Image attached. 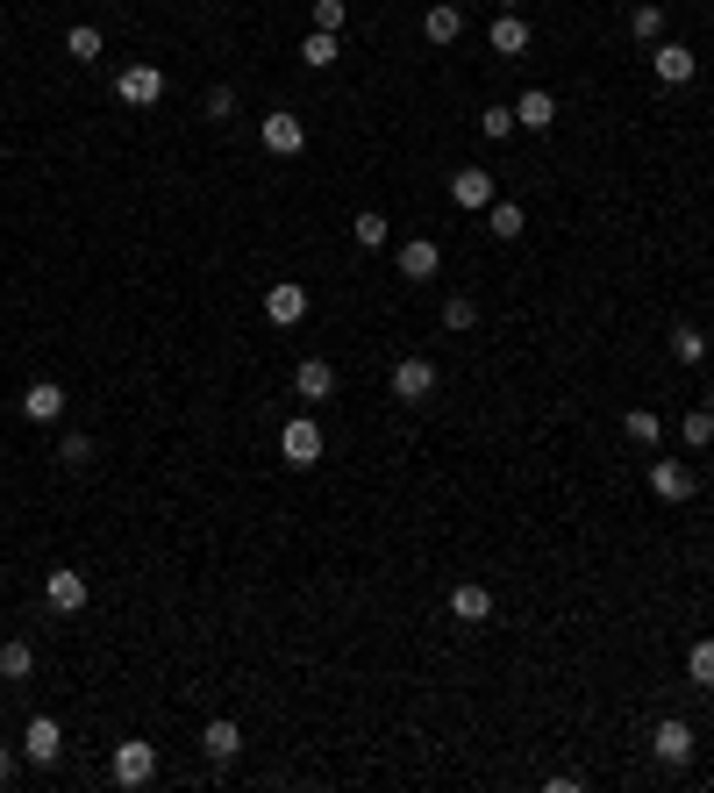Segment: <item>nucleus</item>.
<instances>
[{
    "instance_id": "1",
    "label": "nucleus",
    "mask_w": 714,
    "mask_h": 793,
    "mask_svg": "<svg viewBox=\"0 0 714 793\" xmlns=\"http://www.w3.org/2000/svg\"><path fill=\"white\" fill-rule=\"evenodd\" d=\"M115 100H122V108H158V100H165V72L150 58L122 65V72H115Z\"/></svg>"
},
{
    "instance_id": "2",
    "label": "nucleus",
    "mask_w": 714,
    "mask_h": 793,
    "mask_svg": "<svg viewBox=\"0 0 714 793\" xmlns=\"http://www.w3.org/2000/svg\"><path fill=\"white\" fill-rule=\"evenodd\" d=\"M108 772H115V786H150L158 780V744H143V736H129V744H115V757H108Z\"/></svg>"
},
{
    "instance_id": "3",
    "label": "nucleus",
    "mask_w": 714,
    "mask_h": 793,
    "mask_svg": "<svg viewBox=\"0 0 714 793\" xmlns=\"http://www.w3.org/2000/svg\"><path fill=\"white\" fill-rule=\"evenodd\" d=\"M43 601H50V615H87V601H93L87 572H72V565L43 572Z\"/></svg>"
},
{
    "instance_id": "4",
    "label": "nucleus",
    "mask_w": 714,
    "mask_h": 793,
    "mask_svg": "<svg viewBox=\"0 0 714 793\" xmlns=\"http://www.w3.org/2000/svg\"><path fill=\"white\" fill-rule=\"evenodd\" d=\"M279 458L294 465V472L321 465V422H315V415H294V422L279 429Z\"/></svg>"
},
{
    "instance_id": "5",
    "label": "nucleus",
    "mask_w": 714,
    "mask_h": 793,
    "mask_svg": "<svg viewBox=\"0 0 714 793\" xmlns=\"http://www.w3.org/2000/svg\"><path fill=\"white\" fill-rule=\"evenodd\" d=\"M651 494L678 508V500H693V494H701V472H693L686 458H651Z\"/></svg>"
},
{
    "instance_id": "6",
    "label": "nucleus",
    "mask_w": 714,
    "mask_h": 793,
    "mask_svg": "<svg viewBox=\"0 0 714 793\" xmlns=\"http://www.w3.org/2000/svg\"><path fill=\"white\" fill-rule=\"evenodd\" d=\"M265 323L271 329H300V323H308V286H294V279L265 286Z\"/></svg>"
},
{
    "instance_id": "7",
    "label": "nucleus",
    "mask_w": 714,
    "mask_h": 793,
    "mask_svg": "<svg viewBox=\"0 0 714 793\" xmlns=\"http://www.w3.org/2000/svg\"><path fill=\"white\" fill-rule=\"evenodd\" d=\"M258 137H265L271 158H300V150H308V122H300V115H286V108H271Z\"/></svg>"
},
{
    "instance_id": "8",
    "label": "nucleus",
    "mask_w": 714,
    "mask_h": 793,
    "mask_svg": "<svg viewBox=\"0 0 714 793\" xmlns=\"http://www.w3.org/2000/svg\"><path fill=\"white\" fill-rule=\"evenodd\" d=\"M22 757H29V765H58V757H65V730H58V715H29V730H22Z\"/></svg>"
},
{
    "instance_id": "9",
    "label": "nucleus",
    "mask_w": 714,
    "mask_h": 793,
    "mask_svg": "<svg viewBox=\"0 0 714 793\" xmlns=\"http://www.w3.org/2000/svg\"><path fill=\"white\" fill-rule=\"evenodd\" d=\"M651 757H657V765H693V722L665 715V722L651 730Z\"/></svg>"
},
{
    "instance_id": "10",
    "label": "nucleus",
    "mask_w": 714,
    "mask_h": 793,
    "mask_svg": "<svg viewBox=\"0 0 714 793\" xmlns=\"http://www.w3.org/2000/svg\"><path fill=\"white\" fill-rule=\"evenodd\" d=\"M386 386H394V400H407V408H415V400L436 394V365H429V358H400L394 373H386Z\"/></svg>"
},
{
    "instance_id": "11",
    "label": "nucleus",
    "mask_w": 714,
    "mask_h": 793,
    "mask_svg": "<svg viewBox=\"0 0 714 793\" xmlns=\"http://www.w3.org/2000/svg\"><path fill=\"white\" fill-rule=\"evenodd\" d=\"M394 265H400V279H415V286H422V279L444 272V250H436L429 236H407V244L394 250Z\"/></svg>"
},
{
    "instance_id": "12",
    "label": "nucleus",
    "mask_w": 714,
    "mask_h": 793,
    "mask_svg": "<svg viewBox=\"0 0 714 793\" xmlns=\"http://www.w3.org/2000/svg\"><path fill=\"white\" fill-rule=\"evenodd\" d=\"M651 72L665 79V87H686V79L701 72V58H693L686 43H672V37H665V43H651Z\"/></svg>"
},
{
    "instance_id": "13",
    "label": "nucleus",
    "mask_w": 714,
    "mask_h": 793,
    "mask_svg": "<svg viewBox=\"0 0 714 793\" xmlns=\"http://www.w3.org/2000/svg\"><path fill=\"white\" fill-rule=\"evenodd\" d=\"M450 200H457V208H472V215H479V208H493V200H500V194H493V172H479V165L450 172Z\"/></svg>"
},
{
    "instance_id": "14",
    "label": "nucleus",
    "mask_w": 714,
    "mask_h": 793,
    "mask_svg": "<svg viewBox=\"0 0 714 793\" xmlns=\"http://www.w3.org/2000/svg\"><path fill=\"white\" fill-rule=\"evenodd\" d=\"M450 615L465 622V630H479V622H493V594H486L479 579H457L450 586Z\"/></svg>"
},
{
    "instance_id": "15",
    "label": "nucleus",
    "mask_w": 714,
    "mask_h": 793,
    "mask_svg": "<svg viewBox=\"0 0 714 793\" xmlns=\"http://www.w3.org/2000/svg\"><path fill=\"white\" fill-rule=\"evenodd\" d=\"M551 122H557V93L551 87H529V93L515 100V129H529V137H536V129H551Z\"/></svg>"
},
{
    "instance_id": "16",
    "label": "nucleus",
    "mask_w": 714,
    "mask_h": 793,
    "mask_svg": "<svg viewBox=\"0 0 714 793\" xmlns=\"http://www.w3.org/2000/svg\"><path fill=\"white\" fill-rule=\"evenodd\" d=\"M294 394H300V400H329V394H336V365H329V358H300V365H294Z\"/></svg>"
},
{
    "instance_id": "17",
    "label": "nucleus",
    "mask_w": 714,
    "mask_h": 793,
    "mask_svg": "<svg viewBox=\"0 0 714 793\" xmlns=\"http://www.w3.org/2000/svg\"><path fill=\"white\" fill-rule=\"evenodd\" d=\"M22 415H29V422H58V415H65V386H58V379L22 386Z\"/></svg>"
},
{
    "instance_id": "18",
    "label": "nucleus",
    "mask_w": 714,
    "mask_h": 793,
    "mask_svg": "<svg viewBox=\"0 0 714 793\" xmlns=\"http://www.w3.org/2000/svg\"><path fill=\"white\" fill-rule=\"evenodd\" d=\"M422 37H429V43H457V37H465V8H457V0H436V8L422 14Z\"/></svg>"
},
{
    "instance_id": "19",
    "label": "nucleus",
    "mask_w": 714,
    "mask_h": 793,
    "mask_svg": "<svg viewBox=\"0 0 714 793\" xmlns=\"http://www.w3.org/2000/svg\"><path fill=\"white\" fill-rule=\"evenodd\" d=\"M200 751H208V757H215V765H229V757H236V751H244V730H236V722H229V715H215V722H208V730H200Z\"/></svg>"
},
{
    "instance_id": "20",
    "label": "nucleus",
    "mask_w": 714,
    "mask_h": 793,
    "mask_svg": "<svg viewBox=\"0 0 714 793\" xmlns=\"http://www.w3.org/2000/svg\"><path fill=\"white\" fill-rule=\"evenodd\" d=\"M29 672H37V644H29V636H8V644H0V680L22 686Z\"/></svg>"
},
{
    "instance_id": "21",
    "label": "nucleus",
    "mask_w": 714,
    "mask_h": 793,
    "mask_svg": "<svg viewBox=\"0 0 714 793\" xmlns=\"http://www.w3.org/2000/svg\"><path fill=\"white\" fill-rule=\"evenodd\" d=\"M628 37H636V43H665V8H657V0H636V8H628Z\"/></svg>"
},
{
    "instance_id": "22",
    "label": "nucleus",
    "mask_w": 714,
    "mask_h": 793,
    "mask_svg": "<svg viewBox=\"0 0 714 793\" xmlns=\"http://www.w3.org/2000/svg\"><path fill=\"white\" fill-rule=\"evenodd\" d=\"M486 229L500 236V244H515V236L529 229V215H522V200H493V208H486Z\"/></svg>"
},
{
    "instance_id": "23",
    "label": "nucleus",
    "mask_w": 714,
    "mask_h": 793,
    "mask_svg": "<svg viewBox=\"0 0 714 793\" xmlns=\"http://www.w3.org/2000/svg\"><path fill=\"white\" fill-rule=\"evenodd\" d=\"M100 50H108V43H100L93 22H72V29H65V58H72V65H93Z\"/></svg>"
},
{
    "instance_id": "24",
    "label": "nucleus",
    "mask_w": 714,
    "mask_h": 793,
    "mask_svg": "<svg viewBox=\"0 0 714 793\" xmlns=\"http://www.w3.org/2000/svg\"><path fill=\"white\" fill-rule=\"evenodd\" d=\"M707 350H714V344H707V329H693V323H678V329H672V358H678V365H707Z\"/></svg>"
},
{
    "instance_id": "25",
    "label": "nucleus",
    "mask_w": 714,
    "mask_h": 793,
    "mask_svg": "<svg viewBox=\"0 0 714 793\" xmlns=\"http://www.w3.org/2000/svg\"><path fill=\"white\" fill-rule=\"evenodd\" d=\"M622 429H628V444H643V450L665 444V422H657L651 408H628V415H622Z\"/></svg>"
},
{
    "instance_id": "26",
    "label": "nucleus",
    "mask_w": 714,
    "mask_h": 793,
    "mask_svg": "<svg viewBox=\"0 0 714 793\" xmlns=\"http://www.w3.org/2000/svg\"><path fill=\"white\" fill-rule=\"evenodd\" d=\"M493 50H500V58H522V50H529V22H522V14H500V22H493Z\"/></svg>"
},
{
    "instance_id": "27",
    "label": "nucleus",
    "mask_w": 714,
    "mask_h": 793,
    "mask_svg": "<svg viewBox=\"0 0 714 793\" xmlns=\"http://www.w3.org/2000/svg\"><path fill=\"white\" fill-rule=\"evenodd\" d=\"M350 236H357V244H365V250H386V244H394V222H386L379 208H365V215H357V222H350Z\"/></svg>"
},
{
    "instance_id": "28",
    "label": "nucleus",
    "mask_w": 714,
    "mask_h": 793,
    "mask_svg": "<svg viewBox=\"0 0 714 793\" xmlns=\"http://www.w3.org/2000/svg\"><path fill=\"white\" fill-rule=\"evenodd\" d=\"M336 58H344V50H336V37H329V29H315V37H300V65H315V72H329Z\"/></svg>"
},
{
    "instance_id": "29",
    "label": "nucleus",
    "mask_w": 714,
    "mask_h": 793,
    "mask_svg": "<svg viewBox=\"0 0 714 793\" xmlns=\"http://www.w3.org/2000/svg\"><path fill=\"white\" fill-rule=\"evenodd\" d=\"M686 680L693 686H714V636H701V644L686 651Z\"/></svg>"
},
{
    "instance_id": "30",
    "label": "nucleus",
    "mask_w": 714,
    "mask_h": 793,
    "mask_svg": "<svg viewBox=\"0 0 714 793\" xmlns=\"http://www.w3.org/2000/svg\"><path fill=\"white\" fill-rule=\"evenodd\" d=\"M479 137L507 143V137H515V108H479Z\"/></svg>"
},
{
    "instance_id": "31",
    "label": "nucleus",
    "mask_w": 714,
    "mask_h": 793,
    "mask_svg": "<svg viewBox=\"0 0 714 793\" xmlns=\"http://www.w3.org/2000/svg\"><path fill=\"white\" fill-rule=\"evenodd\" d=\"M58 465H65V472H87V465H93V436H79V429H72V436L58 444Z\"/></svg>"
},
{
    "instance_id": "32",
    "label": "nucleus",
    "mask_w": 714,
    "mask_h": 793,
    "mask_svg": "<svg viewBox=\"0 0 714 793\" xmlns=\"http://www.w3.org/2000/svg\"><path fill=\"white\" fill-rule=\"evenodd\" d=\"M678 436H686L693 450H707V444H714V408H693L686 422H678Z\"/></svg>"
},
{
    "instance_id": "33",
    "label": "nucleus",
    "mask_w": 714,
    "mask_h": 793,
    "mask_svg": "<svg viewBox=\"0 0 714 793\" xmlns=\"http://www.w3.org/2000/svg\"><path fill=\"white\" fill-rule=\"evenodd\" d=\"M479 323V308H472V294H450L444 300V329H472Z\"/></svg>"
},
{
    "instance_id": "34",
    "label": "nucleus",
    "mask_w": 714,
    "mask_h": 793,
    "mask_svg": "<svg viewBox=\"0 0 714 793\" xmlns=\"http://www.w3.org/2000/svg\"><path fill=\"white\" fill-rule=\"evenodd\" d=\"M344 22H350V8H344V0H315V29H329V37H336Z\"/></svg>"
},
{
    "instance_id": "35",
    "label": "nucleus",
    "mask_w": 714,
    "mask_h": 793,
    "mask_svg": "<svg viewBox=\"0 0 714 793\" xmlns=\"http://www.w3.org/2000/svg\"><path fill=\"white\" fill-rule=\"evenodd\" d=\"M200 108H208V122H229V115H236V93H229V87H208Z\"/></svg>"
},
{
    "instance_id": "36",
    "label": "nucleus",
    "mask_w": 714,
    "mask_h": 793,
    "mask_svg": "<svg viewBox=\"0 0 714 793\" xmlns=\"http://www.w3.org/2000/svg\"><path fill=\"white\" fill-rule=\"evenodd\" d=\"M0 786H14V751L0 744Z\"/></svg>"
},
{
    "instance_id": "37",
    "label": "nucleus",
    "mask_w": 714,
    "mask_h": 793,
    "mask_svg": "<svg viewBox=\"0 0 714 793\" xmlns=\"http://www.w3.org/2000/svg\"><path fill=\"white\" fill-rule=\"evenodd\" d=\"M522 8H529V0H500V14H522Z\"/></svg>"
},
{
    "instance_id": "38",
    "label": "nucleus",
    "mask_w": 714,
    "mask_h": 793,
    "mask_svg": "<svg viewBox=\"0 0 714 793\" xmlns=\"http://www.w3.org/2000/svg\"><path fill=\"white\" fill-rule=\"evenodd\" d=\"M707 408H714V394H707Z\"/></svg>"
}]
</instances>
